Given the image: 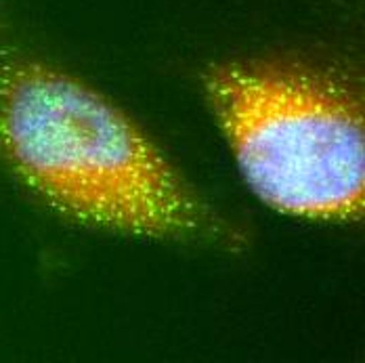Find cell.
Listing matches in <instances>:
<instances>
[{
  "mask_svg": "<svg viewBox=\"0 0 365 363\" xmlns=\"http://www.w3.org/2000/svg\"><path fill=\"white\" fill-rule=\"evenodd\" d=\"M0 155L76 223L149 240H237L122 109L36 59L0 57Z\"/></svg>",
  "mask_w": 365,
  "mask_h": 363,
  "instance_id": "6da1fadb",
  "label": "cell"
},
{
  "mask_svg": "<svg viewBox=\"0 0 365 363\" xmlns=\"http://www.w3.org/2000/svg\"><path fill=\"white\" fill-rule=\"evenodd\" d=\"M204 91L237 166L271 208L353 220L365 202L364 103L342 73L304 63H222Z\"/></svg>",
  "mask_w": 365,
  "mask_h": 363,
  "instance_id": "7a4b0ae2",
  "label": "cell"
}]
</instances>
